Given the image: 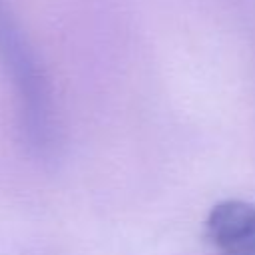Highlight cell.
I'll use <instances>...</instances> for the list:
<instances>
[{
	"label": "cell",
	"instance_id": "1",
	"mask_svg": "<svg viewBox=\"0 0 255 255\" xmlns=\"http://www.w3.org/2000/svg\"><path fill=\"white\" fill-rule=\"evenodd\" d=\"M0 64L16 92L18 122L26 147L40 159L56 157L62 135L52 88L4 0H0Z\"/></svg>",
	"mask_w": 255,
	"mask_h": 255
},
{
	"label": "cell",
	"instance_id": "2",
	"mask_svg": "<svg viewBox=\"0 0 255 255\" xmlns=\"http://www.w3.org/2000/svg\"><path fill=\"white\" fill-rule=\"evenodd\" d=\"M255 231V205L243 199H225L211 207L205 219V237L217 247Z\"/></svg>",
	"mask_w": 255,
	"mask_h": 255
},
{
	"label": "cell",
	"instance_id": "3",
	"mask_svg": "<svg viewBox=\"0 0 255 255\" xmlns=\"http://www.w3.org/2000/svg\"><path fill=\"white\" fill-rule=\"evenodd\" d=\"M219 251H221V255H255V231H251L243 237H237L235 241L227 243Z\"/></svg>",
	"mask_w": 255,
	"mask_h": 255
}]
</instances>
